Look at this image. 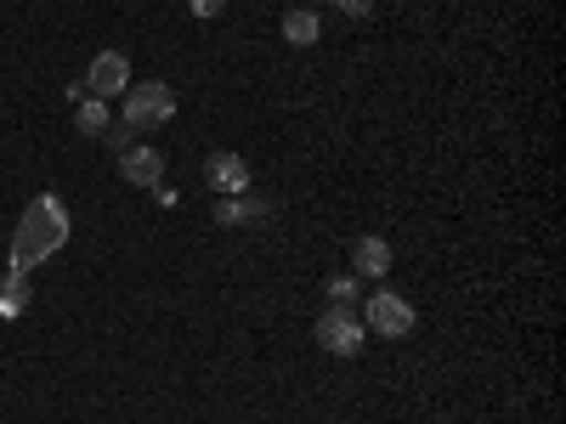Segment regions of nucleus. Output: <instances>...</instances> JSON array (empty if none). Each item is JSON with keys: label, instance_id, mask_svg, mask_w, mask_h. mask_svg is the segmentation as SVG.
<instances>
[{"label": "nucleus", "instance_id": "f257e3e1", "mask_svg": "<svg viewBox=\"0 0 566 424\" xmlns=\"http://www.w3.org/2000/svg\"><path fill=\"white\" fill-rule=\"evenodd\" d=\"M69 232H74V221H69V204H63L57 193L29 199V210H23V221H18V232H12V255H7V266L29 277L40 261H52V255L69 244Z\"/></svg>", "mask_w": 566, "mask_h": 424}, {"label": "nucleus", "instance_id": "f03ea898", "mask_svg": "<svg viewBox=\"0 0 566 424\" xmlns=\"http://www.w3.org/2000/svg\"><path fill=\"white\" fill-rule=\"evenodd\" d=\"M176 119V91L165 80H142L125 91V130H159Z\"/></svg>", "mask_w": 566, "mask_h": 424}, {"label": "nucleus", "instance_id": "7ed1b4c3", "mask_svg": "<svg viewBox=\"0 0 566 424\" xmlns=\"http://www.w3.org/2000/svg\"><path fill=\"white\" fill-rule=\"evenodd\" d=\"M363 328H374V335H386V340H408L413 328H419V311H413L402 295L380 289V295L363 300Z\"/></svg>", "mask_w": 566, "mask_h": 424}, {"label": "nucleus", "instance_id": "20e7f679", "mask_svg": "<svg viewBox=\"0 0 566 424\" xmlns=\"http://www.w3.org/2000/svg\"><path fill=\"white\" fill-rule=\"evenodd\" d=\"M312 335H317V346H323L328 357H357L368 328H363V317H357V311H346V306H328V311L317 317Z\"/></svg>", "mask_w": 566, "mask_h": 424}, {"label": "nucleus", "instance_id": "39448f33", "mask_svg": "<svg viewBox=\"0 0 566 424\" xmlns=\"http://www.w3.org/2000/svg\"><path fill=\"white\" fill-rule=\"evenodd\" d=\"M130 91V57L125 52H97L85 68V97H97V103H114Z\"/></svg>", "mask_w": 566, "mask_h": 424}, {"label": "nucleus", "instance_id": "423d86ee", "mask_svg": "<svg viewBox=\"0 0 566 424\" xmlns=\"http://www.w3.org/2000/svg\"><path fill=\"white\" fill-rule=\"evenodd\" d=\"M205 181L216 187L221 199H239V193H250V165H244V153H210Z\"/></svg>", "mask_w": 566, "mask_h": 424}, {"label": "nucleus", "instance_id": "0eeeda50", "mask_svg": "<svg viewBox=\"0 0 566 424\" xmlns=\"http://www.w3.org/2000/svg\"><path fill=\"white\" fill-rule=\"evenodd\" d=\"M119 176H125V187H159L165 181V153L159 148H125Z\"/></svg>", "mask_w": 566, "mask_h": 424}, {"label": "nucleus", "instance_id": "6e6552de", "mask_svg": "<svg viewBox=\"0 0 566 424\" xmlns=\"http://www.w3.org/2000/svg\"><path fill=\"white\" fill-rule=\"evenodd\" d=\"M391 261H397V255H391V244H386V239H374V232L352 244V272H357V277H386V272H391Z\"/></svg>", "mask_w": 566, "mask_h": 424}, {"label": "nucleus", "instance_id": "1a4fd4ad", "mask_svg": "<svg viewBox=\"0 0 566 424\" xmlns=\"http://www.w3.org/2000/svg\"><path fill=\"white\" fill-rule=\"evenodd\" d=\"M23 311H29V277L7 266V272H0V317L12 322V317H23Z\"/></svg>", "mask_w": 566, "mask_h": 424}, {"label": "nucleus", "instance_id": "9d476101", "mask_svg": "<svg viewBox=\"0 0 566 424\" xmlns=\"http://www.w3.org/2000/svg\"><path fill=\"white\" fill-rule=\"evenodd\" d=\"M216 221L221 226H255V221H266V204L261 199H244V193L239 199H221L216 204Z\"/></svg>", "mask_w": 566, "mask_h": 424}, {"label": "nucleus", "instance_id": "9b49d317", "mask_svg": "<svg viewBox=\"0 0 566 424\" xmlns=\"http://www.w3.org/2000/svg\"><path fill=\"white\" fill-rule=\"evenodd\" d=\"M283 40H290V45H317V40H323L317 12H312V7H295L290 18H283Z\"/></svg>", "mask_w": 566, "mask_h": 424}, {"label": "nucleus", "instance_id": "f8f14e48", "mask_svg": "<svg viewBox=\"0 0 566 424\" xmlns=\"http://www.w3.org/2000/svg\"><path fill=\"white\" fill-rule=\"evenodd\" d=\"M74 108H80V114H74L80 136H108V125H114V119H108V103H97V97H80Z\"/></svg>", "mask_w": 566, "mask_h": 424}, {"label": "nucleus", "instance_id": "ddd939ff", "mask_svg": "<svg viewBox=\"0 0 566 424\" xmlns=\"http://www.w3.org/2000/svg\"><path fill=\"white\" fill-rule=\"evenodd\" d=\"M328 300H335V306H363V277L357 272H335V277H328Z\"/></svg>", "mask_w": 566, "mask_h": 424}, {"label": "nucleus", "instance_id": "4468645a", "mask_svg": "<svg viewBox=\"0 0 566 424\" xmlns=\"http://www.w3.org/2000/svg\"><path fill=\"white\" fill-rule=\"evenodd\" d=\"M193 7V18H216V12H227V0H187Z\"/></svg>", "mask_w": 566, "mask_h": 424}, {"label": "nucleus", "instance_id": "2eb2a0df", "mask_svg": "<svg viewBox=\"0 0 566 424\" xmlns=\"http://www.w3.org/2000/svg\"><path fill=\"white\" fill-rule=\"evenodd\" d=\"M335 7H340L346 18H368V12H374V0H335Z\"/></svg>", "mask_w": 566, "mask_h": 424}, {"label": "nucleus", "instance_id": "dca6fc26", "mask_svg": "<svg viewBox=\"0 0 566 424\" xmlns=\"http://www.w3.org/2000/svg\"><path fill=\"white\" fill-rule=\"evenodd\" d=\"M301 7H317V0H301Z\"/></svg>", "mask_w": 566, "mask_h": 424}]
</instances>
